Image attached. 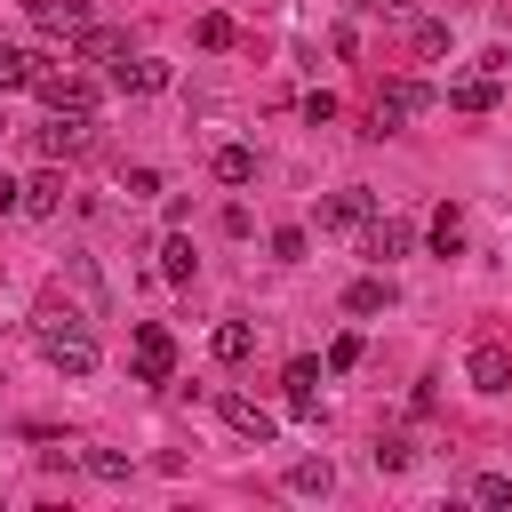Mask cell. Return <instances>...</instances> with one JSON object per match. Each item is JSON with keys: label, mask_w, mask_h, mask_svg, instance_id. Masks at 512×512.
Segmentation results:
<instances>
[{"label": "cell", "mask_w": 512, "mask_h": 512, "mask_svg": "<svg viewBox=\"0 0 512 512\" xmlns=\"http://www.w3.org/2000/svg\"><path fill=\"white\" fill-rule=\"evenodd\" d=\"M40 352H48V368H64V376H96V328L80 320V312H48L40 320Z\"/></svg>", "instance_id": "6da1fadb"}, {"label": "cell", "mask_w": 512, "mask_h": 512, "mask_svg": "<svg viewBox=\"0 0 512 512\" xmlns=\"http://www.w3.org/2000/svg\"><path fill=\"white\" fill-rule=\"evenodd\" d=\"M440 104V88H424V80H384V96H376V112H368V136H400L416 112H432Z\"/></svg>", "instance_id": "7a4b0ae2"}, {"label": "cell", "mask_w": 512, "mask_h": 512, "mask_svg": "<svg viewBox=\"0 0 512 512\" xmlns=\"http://www.w3.org/2000/svg\"><path fill=\"white\" fill-rule=\"evenodd\" d=\"M128 368H136V384H168V376H176V344H168L160 320H144V328L128 336Z\"/></svg>", "instance_id": "3957f363"}, {"label": "cell", "mask_w": 512, "mask_h": 512, "mask_svg": "<svg viewBox=\"0 0 512 512\" xmlns=\"http://www.w3.org/2000/svg\"><path fill=\"white\" fill-rule=\"evenodd\" d=\"M32 96H40L48 112H72V120H96V88H88L80 72H40V80H32Z\"/></svg>", "instance_id": "277c9868"}, {"label": "cell", "mask_w": 512, "mask_h": 512, "mask_svg": "<svg viewBox=\"0 0 512 512\" xmlns=\"http://www.w3.org/2000/svg\"><path fill=\"white\" fill-rule=\"evenodd\" d=\"M216 416H224L240 440H256V448H272V440H280V416H272L264 400H248V392H224V400H216Z\"/></svg>", "instance_id": "5b68a950"}, {"label": "cell", "mask_w": 512, "mask_h": 512, "mask_svg": "<svg viewBox=\"0 0 512 512\" xmlns=\"http://www.w3.org/2000/svg\"><path fill=\"white\" fill-rule=\"evenodd\" d=\"M88 128H96V120L48 112V128H32V152H40V160H80V152H88Z\"/></svg>", "instance_id": "8992f818"}, {"label": "cell", "mask_w": 512, "mask_h": 512, "mask_svg": "<svg viewBox=\"0 0 512 512\" xmlns=\"http://www.w3.org/2000/svg\"><path fill=\"white\" fill-rule=\"evenodd\" d=\"M408 248H416V232H408L400 216H368V224H360V256H368V264H392V256H408Z\"/></svg>", "instance_id": "52a82bcc"}, {"label": "cell", "mask_w": 512, "mask_h": 512, "mask_svg": "<svg viewBox=\"0 0 512 512\" xmlns=\"http://www.w3.org/2000/svg\"><path fill=\"white\" fill-rule=\"evenodd\" d=\"M64 208V168L48 160V168H32L24 176V192H16V216H56Z\"/></svg>", "instance_id": "ba28073f"}, {"label": "cell", "mask_w": 512, "mask_h": 512, "mask_svg": "<svg viewBox=\"0 0 512 512\" xmlns=\"http://www.w3.org/2000/svg\"><path fill=\"white\" fill-rule=\"evenodd\" d=\"M368 216H376V192H360V184H352V192H328V200H320V232H360Z\"/></svg>", "instance_id": "9c48e42d"}, {"label": "cell", "mask_w": 512, "mask_h": 512, "mask_svg": "<svg viewBox=\"0 0 512 512\" xmlns=\"http://www.w3.org/2000/svg\"><path fill=\"white\" fill-rule=\"evenodd\" d=\"M112 88H120V96H160V88H168V64H160V56H120V64H112Z\"/></svg>", "instance_id": "30bf717a"}, {"label": "cell", "mask_w": 512, "mask_h": 512, "mask_svg": "<svg viewBox=\"0 0 512 512\" xmlns=\"http://www.w3.org/2000/svg\"><path fill=\"white\" fill-rule=\"evenodd\" d=\"M464 376H472V392H512V352L504 344H472Z\"/></svg>", "instance_id": "8fae6325"}, {"label": "cell", "mask_w": 512, "mask_h": 512, "mask_svg": "<svg viewBox=\"0 0 512 512\" xmlns=\"http://www.w3.org/2000/svg\"><path fill=\"white\" fill-rule=\"evenodd\" d=\"M448 112H496V72H464V80H448Z\"/></svg>", "instance_id": "7c38bea8"}, {"label": "cell", "mask_w": 512, "mask_h": 512, "mask_svg": "<svg viewBox=\"0 0 512 512\" xmlns=\"http://www.w3.org/2000/svg\"><path fill=\"white\" fill-rule=\"evenodd\" d=\"M344 312H352V320H376V312H392V280H384V272L352 280V288H344Z\"/></svg>", "instance_id": "4fadbf2b"}, {"label": "cell", "mask_w": 512, "mask_h": 512, "mask_svg": "<svg viewBox=\"0 0 512 512\" xmlns=\"http://www.w3.org/2000/svg\"><path fill=\"white\" fill-rule=\"evenodd\" d=\"M24 8H32V24H40V32H64V40L88 24V0H24Z\"/></svg>", "instance_id": "5bb4252c"}, {"label": "cell", "mask_w": 512, "mask_h": 512, "mask_svg": "<svg viewBox=\"0 0 512 512\" xmlns=\"http://www.w3.org/2000/svg\"><path fill=\"white\" fill-rule=\"evenodd\" d=\"M208 176H216V184H256V152H248V144H216V152H208Z\"/></svg>", "instance_id": "9a60e30c"}, {"label": "cell", "mask_w": 512, "mask_h": 512, "mask_svg": "<svg viewBox=\"0 0 512 512\" xmlns=\"http://www.w3.org/2000/svg\"><path fill=\"white\" fill-rule=\"evenodd\" d=\"M40 72H48V56H32V48H8V40H0V96H8V88H32Z\"/></svg>", "instance_id": "2e32d148"}, {"label": "cell", "mask_w": 512, "mask_h": 512, "mask_svg": "<svg viewBox=\"0 0 512 512\" xmlns=\"http://www.w3.org/2000/svg\"><path fill=\"white\" fill-rule=\"evenodd\" d=\"M280 384H288V408H296V416H312V400H320V360H288V376H280Z\"/></svg>", "instance_id": "e0dca14e"}, {"label": "cell", "mask_w": 512, "mask_h": 512, "mask_svg": "<svg viewBox=\"0 0 512 512\" xmlns=\"http://www.w3.org/2000/svg\"><path fill=\"white\" fill-rule=\"evenodd\" d=\"M424 240H432L440 256H456V248H464V208H448V200H440V208H432V224H424Z\"/></svg>", "instance_id": "ac0fdd59"}, {"label": "cell", "mask_w": 512, "mask_h": 512, "mask_svg": "<svg viewBox=\"0 0 512 512\" xmlns=\"http://www.w3.org/2000/svg\"><path fill=\"white\" fill-rule=\"evenodd\" d=\"M192 264H200V256H192V240H184V232H168V240H160V280H176V288H184V280H192Z\"/></svg>", "instance_id": "d6986e66"}, {"label": "cell", "mask_w": 512, "mask_h": 512, "mask_svg": "<svg viewBox=\"0 0 512 512\" xmlns=\"http://www.w3.org/2000/svg\"><path fill=\"white\" fill-rule=\"evenodd\" d=\"M256 352V320H224L216 328V360H248Z\"/></svg>", "instance_id": "ffe728a7"}, {"label": "cell", "mask_w": 512, "mask_h": 512, "mask_svg": "<svg viewBox=\"0 0 512 512\" xmlns=\"http://www.w3.org/2000/svg\"><path fill=\"white\" fill-rule=\"evenodd\" d=\"M288 488H296V496H328V488H336V472H328V456H304V464L288 472Z\"/></svg>", "instance_id": "44dd1931"}, {"label": "cell", "mask_w": 512, "mask_h": 512, "mask_svg": "<svg viewBox=\"0 0 512 512\" xmlns=\"http://www.w3.org/2000/svg\"><path fill=\"white\" fill-rule=\"evenodd\" d=\"M408 40H416V56H440V48H448V24H432V16H416V24H408Z\"/></svg>", "instance_id": "7402d4cb"}, {"label": "cell", "mask_w": 512, "mask_h": 512, "mask_svg": "<svg viewBox=\"0 0 512 512\" xmlns=\"http://www.w3.org/2000/svg\"><path fill=\"white\" fill-rule=\"evenodd\" d=\"M80 464H88V472H96V480H128V456H120V448H88V456H80Z\"/></svg>", "instance_id": "603a6c76"}, {"label": "cell", "mask_w": 512, "mask_h": 512, "mask_svg": "<svg viewBox=\"0 0 512 512\" xmlns=\"http://www.w3.org/2000/svg\"><path fill=\"white\" fill-rule=\"evenodd\" d=\"M192 40H200V48H232V16H200Z\"/></svg>", "instance_id": "cb8c5ba5"}, {"label": "cell", "mask_w": 512, "mask_h": 512, "mask_svg": "<svg viewBox=\"0 0 512 512\" xmlns=\"http://www.w3.org/2000/svg\"><path fill=\"white\" fill-rule=\"evenodd\" d=\"M304 248H312V240H304L296 224H280V232H272V256H280V264H304Z\"/></svg>", "instance_id": "d4e9b609"}, {"label": "cell", "mask_w": 512, "mask_h": 512, "mask_svg": "<svg viewBox=\"0 0 512 512\" xmlns=\"http://www.w3.org/2000/svg\"><path fill=\"white\" fill-rule=\"evenodd\" d=\"M408 456H416V448H408V440H400V432H384V440H376V472H400V464H408Z\"/></svg>", "instance_id": "484cf974"}, {"label": "cell", "mask_w": 512, "mask_h": 512, "mask_svg": "<svg viewBox=\"0 0 512 512\" xmlns=\"http://www.w3.org/2000/svg\"><path fill=\"white\" fill-rule=\"evenodd\" d=\"M472 504H512V480H504V472H480V480H472Z\"/></svg>", "instance_id": "4316f807"}, {"label": "cell", "mask_w": 512, "mask_h": 512, "mask_svg": "<svg viewBox=\"0 0 512 512\" xmlns=\"http://www.w3.org/2000/svg\"><path fill=\"white\" fill-rule=\"evenodd\" d=\"M304 120H312V128H328V120H336V96H328V88H312V96H304Z\"/></svg>", "instance_id": "83f0119b"}, {"label": "cell", "mask_w": 512, "mask_h": 512, "mask_svg": "<svg viewBox=\"0 0 512 512\" xmlns=\"http://www.w3.org/2000/svg\"><path fill=\"white\" fill-rule=\"evenodd\" d=\"M328 368H336V376L360 368V336H336V344H328Z\"/></svg>", "instance_id": "f1b7e54d"}, {"label": "cell", "mask_w": 512, "mask_h": 512, "mask_svg": "<svg viewBox=\"0 0 512 512\" xmlns=\"http://www.w3.org/2000/svg\"><path fill=\"white\" fill-rule=\"evenodd\" d=\"M120 184H128V192H136V200H152V192H160V168H128V176H120Z\"/></svg>", "instance_id": "f546056e"}, {"label": "cell", "mask_w": 512, "mask_h": 512, "mask_svg": "<svg viewBox=\"0 0 512 512\" xmlns=\"http://www.w3.org/2000/svg\"><path fill=\"white\" fill-rule=\"evenodd\" d=\"M352 8H360V16H408L400 0H352Z\"/></svg>", "instance_id": "4dcf8cb0"}, {"label": "cell", "mask_w": 512, "mask_h": 512, "mask_svg": "<svg viewBox=\"0 0 512 512\" xmlns=\"http://www.w3.org/2000/svg\"><path fill=\"white\" fill-rule=\"evenodd\" d=\"M16 192H24V184H16V176H0V216H16Z\"/></svg>", "instance_id": "1f68e13d"}, {"label": "cell", "mask_w": 512, "mask_h": 512, "mask_svg": "<svg viewBox=\"0 0 512 512\" xmlns=\"http://www.w3.org/2000/svg\"><path fill=\"white\" fill-rule=\"evenodd\" d=\"M488 72H512V48H496V56H488Z\"/></svg>", "instance_id": "d6a6232c"}]
</instances>
